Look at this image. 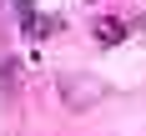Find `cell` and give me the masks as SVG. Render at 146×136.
<instances>
[{"label": "cell", "mask_w": 146, "mask_h": 136, "mask_svg": "<svg viewBox=\"0 0 146 136\" xmlns=\"http://www.w3.org/2000/svg\"><path fill=\"white\" fill-rule=\"evenodd\" d=\"M106 96L101 81H86V76H60V101L66 106H96Z\"/></svg>", "instance_id": "6da1fadb"}, {"label": "cell", "mask_w": 146, "mask_h": 136, "mask_svg": "<svg viewBox=\"0 0 146 136\" xmlns=\"http://www.w3.org/2000/svg\"><path fill=\"white\" fill-rule=\"evenodd\" d=\"M91 35H96V45H121L126 35H131V25H126L121 15H101V20L91 25Z\"/></svg>", "instance_id": "7a4b0ae2"}, {"label": "cell", "mask_w": 146, "mask_h": 136, "mask_svg": "<svg viewBox=\"0 0 146 136\" xmlns=\"http://www.w3.org/2000/svg\"><path fill=\"white\" fill-rule=\"evenodd\" d=\"M56 25H60L56 15H30V20H25V35H30V40H45Z\"/></svg>", "instance_id": "3957f363"}, {"label": "cell", "mask_w": 146, "mask_h": 136, "mask_svg": "<svg viewBox=\"0 0 146 136\" xmlns=\"http://www.w3.org/2000/svg\"><path fill=\"white\" fill-rule=\"evenodd\" d=\"M15 15H20V20H30V15H35V0H15Z\"/></svg>", "instance_id": "277c9868"}, {"label": "cell", "mask_w": 146, "mask_h": 136, "mask_svg": "<svg viewBox=\"0 0 146 136\" xmlns=\"http://www.w3.org/2000/svg\"><path fill=\"white\" fill-rule=\"evenodd\" d=\"M86 5H91V0H86Z\"/></svg>", "instance_id": "5b68a950"}]
</instances>
